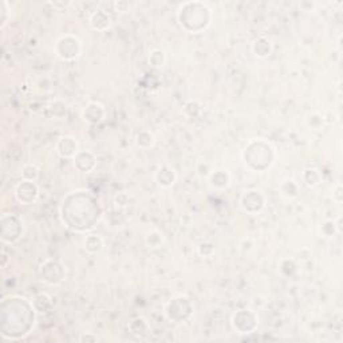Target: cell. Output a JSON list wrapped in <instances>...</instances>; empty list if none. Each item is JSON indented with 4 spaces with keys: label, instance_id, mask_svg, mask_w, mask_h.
Wrapping results in <instances>:
<instances>
[{
    "label": "cell",
    "instance_id": "obj_8",
    "mask_svg": "<svg viewBox=\"0 0 343 343\" xmlns=\"http://www.w3.org/2000/svg\"><path fill=\"white\" fill-rule=\"evenodd\" d=\"M73 160L74 166L82 173H89L95 166V156L89 150H79Z\"/></svg>",
    "mask_w": 343,
    "mask_h": 343
},
{
    "label": "cell",
    "instance_id": "obj_6",
    "mask_svg": "<svg viewBox=\"0 0 343 343\" xmlns=\"http://www.w3.org/2000/svg\"><path fill=\"white\" fill-rule=\"evenodd\" d=\"M105 116H106L105 107H103V105H101V103L98 102L89 103V105L83 109V111H82V117H83V120L88 121L89 124L93 125H97L99 124V122H102V121L105 120Z\"/></svg>",
    "mask_w": 343,
    "mask_h": 343
},
{
    "label": "cell",
    "instance_id": "obj_4",
    "mask_svg": "<svg viewBox=\"0 0 343 343\" xmlns=\"http://www.w3.org/2000/svg\"><path fill=\"white\" fill-rule=\"evenodd\" d=\"M38 194H39L38 186L34 181H28V180L20 181V184L15 189V197L23 205L33 204L38 198Z\"/></svg>",
    "mask_w": 343,
    "mask_h": 343
},
{
    "label": "cell",
    "instance_id": "obj_1",
    "mask_svg": "<svg viewBox=\"0 0 343 343\" xmlns=\"http://www.w3.org/2000/svg\"><path fill=\"white\" fill-rule=\"evenodd\" d=\"M198 19V22H201L205 27H208L211 24L212 20V12L207 4L200 3V2H188L184 3L179 10V20L180 24L183 28H185L186 24L190 23V20Z\"/></svg>",
    "mask_w": 343,
    "mask_h": 343
},
{
    "label": "cell",
    "instance_id": "obj_18",
    "mask_svg": "<svg viewBox=\"0 0 343 343\" xmlns=\"http://www.w3.org/2000/svg\"><path fill=\"white\" fill-rule=\"evenodd\" d=\"M166 63V54L161 48H154L149 54V65L153 69H161Z\"/></svg>",
    "mask_w": 343,
    "mask_h": 343
},
{
    "label": "cell",
    "instance_id": "obj_13",
    "mask_svg": "<svg viewBox=\"0 0 343 343\" xmlns=\"http://www.w3.org/2000/svg\"><path fill=\"white\" fill-rule=\"evenodd\" d=\"M105 241L101 238V235H89L83 240V248L89 253H98L103 248Z\"/></svg>",
    "mask_w": 343,
    "mask_h": 343
},
{
    "label": "cell",
    "instance_id": "obj_15",
    "mask_svg": "<svg viewBox=\"0 0 343 343\" xmlns=\"http://www.w3.org/2000/svg\"><path fill=\"white\" fill-rule=\"evenodd\" d=\"M135 145L141 148V149H149L156 142V138H154L153 133L149 132V130H141V132L137 133L135 135Z\"/></svg>",
    "mask_w": 343,
    "mask_h": 343
},
{
    "label": "cell",
    "instance_id": "obj_17",
    "mask_svg": "<svg viewBox=\"0 0 343 343\" xmlns=\"http://www.w3.org/2000/svg\"><path fill=\"white\" fill-rule=\"evenodd\" d=\"M164 241H165L164 235H162V232H160L158 230L150 231L149 234L145 236L146 245H148V247H149V248H152V249L160 248L161 245L164 244Z\"/></svg>",
    "mask_w": 343,
    "mask_h": 343
},
{
    "label": "cell",
    "instance_id": "obj_14",
    "mask_svg": "<svg viewBox=\"0 0 343 343\" xmlns=\"http://www.w3.org/2000/svg\"><path fill=\"white\" fill-rule=\"evenodd\" d=\"M279 190H280L281 196L287 198H294L299 194V185L294 179H285L281 181Z\"/></svg>",
    "mask_w": 343,
    "mask_h": 343
},
{
    "label": "cell",
    "instance_id": "obj_10",
    "mask_svg": "<svg viewBox=\"0 0 343 343\" xmlns=\"http://www.w3.org/2000/svg\"><path fill=\"white\" fill-rule=\"evenodd\" d=\"M231 183V176L225 169H216L209 173V184L215 189H225Z\"/></svg>",
    "mask_w": 343,
    "mask_h": 343
},
{
    "label": "cell",
    "instance_id": "obj_7",
    "mask_svg": "<svg viewBox=\"0 0 343 343\" xmlns=\"http://www.w3.org/2000/svg\"><path fill=\"white\" fill-rule=\"evenodd\" d=\"M154 180L161 188H170L175 185L176 180H177V173L169 165H162L156 170Z\"/></svg>",
    "mask_w": 343,
    "mask_h": 343
},
{
    "label": "cell",
    "instance_id": "obj_24",
    "mask_svg": "<svg viewBox=\"0 0 343 343\" xmlns=\"http://www.w3.org/2000/svg\"><path fill=\"white\" fill-rule=\"evenodd\" d=\"M7 11H8L7 2H2V14H3V18H2V27L6 26V23H7V18H6Z\"/></svg>",
    "mask_w": 343,
    "mask_h": 343
},
{
    "label": "cell",
    "instance_id": "obj_16",
    "mask_svg": "<svg viewBox=\"0 0 343 343\" xmlns=\"http://www.w3.org/2000/svg\"><path fill=\"white\" fill-rule=\"evenodd\" d=\"M48 111L51 114V117L54 120H63L67 114V105L66 102H63L61 99L52 101L48 106Z\"/></svg>",
    "mask_w": 343,
    "mask_h": 343
},
{
    "label": "cell",
    "instance_id": "obj_19",
    "mask_svg": "<svg viewBox=\"0 0 343 343\" xmlns=\"http://www.w3.org/2000/svg\"><path fill=\"white\" fill-rule=\"evenodd\" d=\"M22 176L24 180H28V181H35L39 176V169L33 164L24 165L22 169Z\"/></svg>",
    "mask_w": 343,
    "mask_h": 343
},
{
    "label": "cell",
    "instance_id": "obj_23",
    "mask_svg": "<svg viewBox=\"0 0 343 343\" xmlns=\"http://www.w3.org/2000/svg\"><path fill=\"white\" fill-rule=\"evenodd\" d=\"M114 8L117 12H128L130 11V4L128 2H116Z\"/></svg>",
    "mask_w": 343,
    "mask_h": 343
},
{
    "label": "cell",
    "instance_id": "obj_11",
    "mask_svg": "<svg viewBox=\"0 0 343 343\" xmlns=\"http://www.w3.org/2000/svg\"><path fill=\"white\" fill-rule=\"evenodd\" d=\"M252 52L258 56V58H267L272 54V43L270 39L267 38H258L253 40L252 43Z\"/></svg>",
    "mask_w": 343,
    "mask_h": 343
},
{
    "label": "cell",
    "instance_id": "obj_9",
    "mask_svg": "<svg viewBox=\"0 0 343 343\" xmlns=\"http://www.w3.org/2000/svg\"><path fill=\"white\" fill-rule=\"evenodd\" d=\"M113 24V20L110 18V15L103 10H98L90 16V26L95 31L103 33L106 30H109Z\"/></svg>",
    "mask_w": 343,
    "mask_h": 343
},
{
    "label": "cell",
    "instance_id": "obj_20",
    "mask_svg": "<svg viewBox=\"0 0 343 343\" xmlns=\"http://www.w3.org/2000/svg\"><path fill=\"white\" fill-rule=\"evenodd\" d=\"M321 232H322V235L325 236V238H331L332 235L336 234L335 223H334V221H327V223L322 225Z\"/></svg>",
    "mask_w": 343,
    "mask_h": 343
},
{
    "label": "cell",
    "instance_id": "obj_22",
    "mask_svg": "<svg viewBox=\"0 0 343 343\" xmlns=\"http://www.w3.org/2000/svg\"><path fill=\"white\" fill-rule=\"evenodd\" d=\"M343 189H342V185L340 184H336L334 188H332V200L335 201L336 204H340L343 200Z\"/></svg>",
    "mask_w": 343,
    "mask_h": 343
},
{
    "label": "cell",
    "instance_id": "obj_12",
    "mask_svg": "<svg viewBox=\"0 0 343 343\" xmlns=\"http://www.w3.org/2000/svg\"><path fill=\"white\" fill-rule=\"evenodd\" d=\"M302 181L307 188H315L321 184L322 175L317 168H307L302 173Z\"/></svg>",
    "mask_w": 343,
    "mask_h": 343
},
{
    "label": "cell",
    "instance_id": "obj_5",
    "mask_svg": "<svg viewBox=\"0 0 343 343\" xmlns=\"http://www.w3.org/2000/svg\"><path fill=\"white\" fill-rule=\"evenodd\" d=\"M79 152V145L77 139L71 135H65L61 137L56 142V153L63 158H74L75 154Z\"/></svg>",
    "mask_w": 343,
    "mask_h": 343
},
{
    "label": "cell",
    "instance_id": "obj_21",
    "mask_svg": "<svg viewBox=\"0 0 343 343\" xmlns=\"http://www.w3.org/2000/svg\"><path fill=\"white\" fill-rule=\"evenodd\" d=\"M114 204L118 208H125V207H128L129 204V196L126 193H118L116 194V197H114Z\"/></svg>",
    "mask_w": 343,
    "mask_h": 343
},
{
    "label": "cell",
    "instance_id": "obj_3",
    "mask_svg": "<svg viewBox=\"0 0 343 343\" xmlns=\"http://www.w3.org/2000/svg\"><path fill=\"white\" fill-rule=\"evenodd\" d=\"M240 205L243 211L249 213V215H258L263 211L264 205H266V198H264L260 190H245L240 198Z\"/></svg>",
    "mask_w": 343,
    "mask_h": 343
},
{
    "label": "cell",
    "instance_id": "obj_2",
    "mask_svg": "<svg viewBox=\"0 0 343 343\" xmlns=\"http://www.w3.org/2000/svg\"><path fill=\"white\" fill-rule=\"evenodd\" d=\"M55 52L62 61H74L82 52V42L71 34L63 35L56 40Z\"/></svg>",
    "mask_w": 343,
    "mask_h": 343
}]
</instances>
